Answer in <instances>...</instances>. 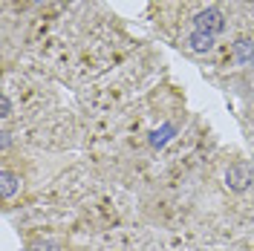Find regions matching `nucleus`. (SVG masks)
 Here are the masks:
<instances>
[{
    "mask_svg": "<svg viewBox=\"0 0 254 251\" xmlns=\"http://www.w3.org/2000/svg\"><path fill=\"white\" fill-rule=\"evenodd\" d=\"M252 182H254L252 165H246V162H234V165H228V171H225V185H228L231 190H246Z\"/></svg>",
    "mask_w": 254,
    "mask_h": 251,
    "instance_id": "nucleus-1",
    "label": "nucleus"
},
{
    "mask_svg": "<svg viewBox=\"0 0 254 251\" xmlns=\"http://www.w3.org/2000/svg\"><path fill=\"white\" fill-rule=\"evenodd\" d=\"M188 44L193 52H211L214 49V35H205V32H190V38H188Z\"/></svg>",
    "mask_w": 254,
    "mask_h": 251,
    "instance_id": "nucleus-3",
    "label": "nucleus"
},
{
    "mask_svg": "<svg viewBox=\"0 0 254 251\" xmlns=\"http://www.w3.org/2000/svg\"><path fill=\"white\" fill-rule=\"evenodd\" d=\"M193 29L196 32H205V35H220L225 29V20H222V12L220 9H205L199 15H193Z\"/></svg>",
    "mask_w": 254,
    "mask_h": 251,
    "instance_id": "nucleus-2",
    "label": "nucleus"
},
{
    "mask_svg": "<svg viewBox=\"0 0 254 251\" xmlns=\"http://www.w3.org/2000/svg\"><path fill=\"white\" fill-rule=\"evenodd\" d=\"M237 58L240 61H254V44L252 41H237Z\"/></svg>",
    "mask_w": 254,
    "mask_h": 251,
    "instance_id": "nucleus-6",
    "label": "nucleus"
},
{
    "mask_svg": "<svg viewBox=\"0 0 254 251\" xmlns=\"http://www.w3.org/2000/svg\"><path fill=\"white\" fill-rule=\"evenodd\" d=\"M0 116H3V119H9V116H12V104H9V98H6V95H3V113H0Z\"/></svg>",
    "mask_w": 254,
    "mask_h": 251,
    "instance_id": "nucleus-7",
    "label": "nucleus"
},
{
    "mask_svg": "<svg viewBox=\"0 0 254 251\" xmlns=\"http://www.w3.org/2000/svg\"><path fill=\"white\" fill-rule=\"evenodd\" d=\"M171 136H174V125H162L159 130H153V133H150V144H153V147H162V144L171 139Z\"/></svg>",
    "mask_w": 254,
    "mask_h": 251,
    "instance_id": "nucleus-5",
    "label": "nucleus"
},
{
    "mask_svg": "<svg viewBox=\"0 0 254 251\" xmlns=\"http://www.w3.org/2000/svg\"><path fill=\"white\" fill-rule=\"evenodd\" d=\"M0 179H3V185H0V190H3V199H12V196H15V190L20 188V179H17V173L3 171V173H0Z\"/></svg>",
    "mask_w": 254,
    "mask_h": 251,
    "instance_id": "nucleus-4",
    "label": "nucleus"
}]
</instances>
